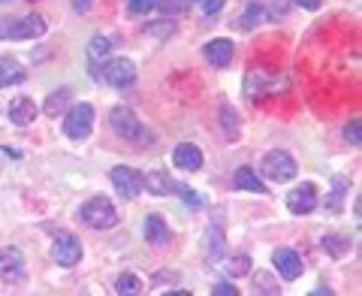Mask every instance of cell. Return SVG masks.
<instances>
[{"instance_id": "obj_12", "label": "cell", "mask_w": 362, "mask_h": 296, "mask_svg": "<svg viewBox=\"0 0 362 296\" xmlns=\"http://www.w3.org/2000/svg\"><path fill=\"white\" fill-rule=\"evenodd\" d=\"M202 55H206V61L214 67V70H223V67H230L233 61V42L230 40H211L202 45Z\"/></svg>"}, {"instance_id": "obj_26", "label": "cell", "mask_w": 362, "mask_h": 296, "mask_svg": "<svg viewBox=\"0 0 362 296\" xmlns=\"http://www.w3.org/2000/svg\"><path fill=\"white\" fill-rule=\"evenodd\" d=\"M254 284H257L259 293H278L281 290L278 284L272 281V275H266V272H254Z\"/></svg>"}, {"instance_id": "obj_10", "label": "cell", "mask_w": 362, "mask_h": 296, "mask_svg": "<svg viewBox=\"0 0 362 296\" xmlns=\"http://www.w3.org/2000/svg\"><path fill=\"white\" fill-rule=\"evenodd\" d=\"M287 209L293 215H308V212L317 209V188L311 185V181H305V185H299L296 190H290Z\"/></svg>"}, {"instance_id": "obj_24", "label": "cell", "mask_w": 362, "mask_h": 296, "mask_svg": "<svg viewBox=\"0 0 362 296\" xmlns=\"http://www.w3.org/2000/svg\"><path fill=\"white\" fill-rule=\"evenodd\" d=\"M347 248H350L347 236H323V251H329L332 257H341Z\"/></svg>"}, {"instance_id": "obj_32", "label": "cell", "mask_w": 362, "mask_h": 296, "mask_svg": "<svg viewBox=\"0 0 362 296\" xmlns=\"http://www.w3.org/2000/svg\"><path fill=\"white\" fill-rule=\"evenodd\" d=\"M151 6H154V0H130V13H136V16L148 13Z\"/></svg>"}, {"instance_id": "obj_29", "label": "cell", "mask_w": 362, "mask_h": 296, "mask_svg": "<svg viewBox=\"0 0 362 296\" xmlns=\"http://www.w3.org/2000/svg\"><path fill=\"white\" fill-rule=\"evenodd\" d=\"M173 193H178V197H185L187 203H190V206H199V197H197V193H194V188H187V185H175V190Z\"/></svg>"}, {"instance_id": "obj_17", "label": "cell", "mask_w": 362, "mask_h": 296, "mask_svg": "<svg viewBox=\"0 0 362 296\" xmlns=\"http://www.w3.org/2000/svg\"><path fill=\"white\" fill-rule=\"evenodd\" d=\"M18 82H25V70L13 58H0V88L18 85Z\"/></svg>"}, {"instance_id": "obj_28", "label": "cell", "mask_w": 362, "mask_h": 296, "mask_svg": "<svg viewBox=\"0 0 362 296\" xmlns=\"http://www.w3.org/2000/svg\"><path fill=\"white\" fill-rule=\"evenodd\" d=\"M344 136H347L350 145H359V142H362V124L354 118V121H350L347 127H344Z\"/></svg>"}, {"instance_id": "obj_23", "label": "cell", "mask_w": 362, "mask_h": 296, "mask_svg": "<svg viewBox=\"0 0 362 296\" xmlns=\"http://www.w3.org/2000/svg\"><path fill=\"white\" fill-rule=\"evenodd\" d=\"M142 290V281L133 275V272H124V275H118V281H115V293H121V296H130V293H139Z\"/></svg>"}, {"instance_id": "obj_11", "label": "cell", "mask_w": 362, "mask_h": 296, "mask_svg": "<svg viewBox=\"0 0 362 296\" xmlns=\"http://www.w3.org/2000/svg\"><path fill=\"white\" fill-rule=\"evenodd\" d=\"M272 263H275V269L281 272V278H287V281H296L305 269L299 254L293 251V248H278V251L272 254Z\"/></svg>"}, {"instance_id": "obj_16", "label": "cell", "mask_w": 362, "mask_h": 296, "mask_svg": "<svg viewBox=\"0 0 362 296\" xmlns=\"http://www.w3.org/2000/svg\"><path fill=\"white\" fill-rule=\"evenodd\" d=\"M233 181H235V188H239V190H251V193H266V185H263V181H259V176L254 173L251 166H239V169H235Z\"/></svg>"}, {"instance_id": "obj_9", "label": "cell", "mask_w": 362, "mask_h": 296, "mask_svg": "<svg viewBox=\"0 0 362 296\" xmlns=\"http://www.w3.org/2000/svg\"><path fill=\"white\" fill-rule=\"evenodd\" d=\"M25 278V257L18 248H0V281L16 284Z\"/></svg>"}, {"instance_id": "obj_5", "label": "cell", "mask_w": 362, "mask_h": 296, "mask_svg": "<svg viewBox=\"0 0 362 296\" xmlns=\"http://www.w3.org/2000/svg\"><path fill=\"white\" fill-rule=\"evenodd\" d=\"M90 130H94V106L90 103H76L64 115V133L70 136V140H88Z\"/></svg>"}, {"instance_id": "obj_14", "label": "cell", "mask_w": 362, "mask_h": 296, "mask_svg": "<svg viewBox=\"0 0 362 296\" xmlns=\"http://www.w3.org/2000/svg\"><path fill=\"white\" fill-rule=\"evenodd\" d=\"M37 103H33L30 97H16L13 103H9V118H13V124H18V127H28V124L37 118Z\"/></svg>"}, {"instance_id": "obj_1", "label": "cell", "mask_w": 362, "mask_h": 296, "mask_svg": "<svg viewBox=\"0 0 362 296\" xmlns=\"http://www.w3.org/2000/svg\"><path fill=\"white\" fill-rule=\"evenodd\" d=\"M78 218H82V224L90 227V230H109V227L118 224V209H115V203H109L106 197H94L78 209Z\"/></svg>"}, {"instance_id": "obj_20", "label": "cell", "mask_w": 362, "mask_h": 296, "mask_svg": "<svg viewBox=\"0 0 362 296\" xmlns=\"http://www.w3.org/2000/svg\"><path fill=\"white\" fill-rule=\"evenodd\" d=\"M206 251L211 260H221L223 257V230L218 224L209 227V233H206Z\"/></svg>"}, {"instance_id": "obj_13", "label": "cell", "mask_w": 362, "mask_h": 296, "mask_svg": "<svg viewBox=\"0 0 362 296\" xmlns=\"http://www.w3.org/2000/svg\"><path fill=\"white\" fill-rule=\"evenodd\" d=\"M173 164L181 166V169H187V173H197V169L202 166V152L197 145H190V142H181L173 152Z\"/></svg>"}, {"instance_id": "obj_6", "label": "cell", "mask_w": 362, "mask_h": 296, "mask_svg": "<svg viewBox=\"0 0 362 296\" xmlns=\"http://www.w3.org/2000/svg\"><path fill=\"white\" fill-rule=\"evenodd\" d=\"M109 178L124 200H136L145 190V178H142V173H136L133 166H112Z\"/></svg>"}, {"instance_id": "obj_2", "label": "cell", "mask_w": 362, "mask_h": 296, "mask_svg": "<svg viewBox=\"0 0 362 296\" xmlns=\"http://www.w3.org/2000/svg\"><path fill=\"white\" fill-rule=\"evenodd\" d=\"M109 124H112V130H115L121 140H130V142H148L151 140V133L148 127L133 115V109L127 106H115L109 112Z\"/></svg>"}, {"instance_id": "obj_22", "label": "cell", "mask_w": 362, "mask_h": 296, "mask_svg": "<svg viewBox=\"0 0 362 296\" xmlns=\"http://www.w3.org/2000/svg\"><path fill=\"white\" fill-rule=\"evenodd\" d=\"M109 52H112V42H109L106 37H94V40H90V45H88V58H90V64H97V61L109 58Z\"/></svg>"}, {"instance_id": "obj_25", "label": "cell", "mask_w": 362, "mask_h": 296, "mask_svg": "<svg viewBox=\"0 0 362 296\" xmlns=\"http://www.w3.org/2000/svg\"><path fill=\"white\" fill-rule=\"evenodd\" d=\"M154 6L160 9L163 16H175V13H185L190 6V0H154Z\"/></svg>"}, {"instance_id": "obj_4", "label": "cell", "mask_w": 362, "mask_h": 296, "mask_svg": "<svg viewBox=\"0 0 362 296\" xmlns=\"http://www.w3.org/2000/svg\"><path fill=\"white\" fill-rule=\"evenodd\" d=\"M259 173H263L266 178H272V181H290V178H296L299 166H296V161H293L290 152H284V148H275V152H269L263 157Z\"/></svg>"}, {"instance_id": "obj_27", "label": "cell", "mask_w": 362, "mask_h": 296, "mask_svg": "<svg viewBox=\"0 0 362 296\" xmlns=\"http://www.w3.org/2000/svg\"><path fill=\"white\" fill-rule=\"evenodd\" d=\"M247 263H251L247 257H233L230 263H226V269H230V275H247V269H251Z\"/></svg>"}, {"instance_id": "obj_3", "label": "cell", "mask_w": 362, "mask_h": 296, "mask_svg": "<svg viewBox=\"0 0 362 296\" xmlns=\"http://www.w3.org/2000/svg\"><path fill=\"white\" fill-rule=\"evenodd\" d=\"M45 33L42 16H21V18H0V40H37Z\"/></svg>"}, {"instance_id": "obj_8", "label": "cell", "mask_w": 362, "mask_h": 296, "mask_svg": "<svg viewBox=\"0 0 362 296\" xmlns=\"http://www.w3.org/2000/svg\"><path fill=\"white\" fill-rule=\"evenodd\" d=\"M52 260L58 266H64V269L76 266L78 260H82V242H78L73 233H61L58 239H54V245H52Z\"/></svg>"}, {"instance_id": "obj_31", "label": "cell", "mask_w": 362, "mask_h": 296, "mask_svg": "<svg viewBox=\"0 0 362 296\" xmlns=\"http://www.w3.org/2000/svg\"><path fill=\"white\" fill-rule=\"evenodd\" d=\"M211 293H214V296H239V290H235L233 284H226V281L214 284V288H211Z\"/></svg>"}, {"instance_id": "obj_34", "label": "cell", "mask_w": 362, "mask_h": 296, "mask_svg": "<svg viewBox=\"0 0 362 296\" xmlns=\"http://www.w3.org/2000/svg\"><path fill=\"white\" fill-rule=\"evenodd\" d=\"M90 4H94V0H73V9L76 13H88Z\"/></svg>"}, {"instance_id": "obj_30", "label": "cell", "mask_w": 362, "mask_h": 296, "mask_svg": "<svg viewBox=\"0 0 362 296\" xmlns=\"http://www.w3.org/2000/svg\"><path fill=\"white\" fill-rule=\"evenodd\" d=\"M197 4H199V9H202L206 16H214V13H218V9L223 6V0H197Z\"/></svg>"}, {"instance_id": "obj_19", "label": "cell", "mask_w": 362, "mask_h": 296, "mask_svg": "<svg viewBox=\"0 0 362 296\" xmlns=\"http://www.w3.org/2000/svg\"><path fill=\"white\" fill-rule=\"evenodd\" d=\"M66 103H70V91L66 88H61V91H52L49 94V100H45V106H42V112L49 118H58L61 112L66 109Z\"/></svg>"}, {"instance_id": "obj_15", "label": "cell", "mask_w": 362, "mask_h": 296, "mask_svg": "<svg viewBox=\"0 0 362 296\" xmlns=\"http://www.w3.org/2000/svg\"><path fill=\"white\" fill-rule=\"evenodd\" d=\"M145 239H148V245H166L173 233H169L166 221L160 215H148V221H145Z\"/></svg>"}, {"instance_id": "obj_21", "label": "cell", "mask_w": 362, "mask_h": 296, "mask_svg": "<svg viewBox=\"0 0 362 296\" xmlns=\"http://www.w3.org/2000/svg\"><path fill=\"white\" fill-rule=\"evenodd\" d=\"M263 18H266V9H263V6H259V4H247L245 13L239 16V28H242V30H251V28H257Z\"/></svg>"}, {"instance_id": "obj_33", "label": "cell", "mask_w": 362, "mask_h": 296, "mask_svg": "<svg viewBox=\"0 0 362 296\" xmlns=\"http://www.w3.org/2000/svg\"><path fill=\"white\" fill-rule=\"evenodd\" d=\"M293 4L302 9H320V0H293Z\"/></svg>"}, {"instance_id": "obj_18", "label": "cell", "mask_w": 362, "mask_h": 296, "mask_svg": "<svg viewBox=\"0 0 362 296\" xmlns=\"http://www.w3.org/2000/svg\"><path fill=\"white\" fill-rule=\"evenodd\" d=\"M142 178H145V188H148L151 193H157V197H166V193L175 190V181L169 178L166 173H148V176H142Z\"/></svg>"}, {"instance_id": "obj_7", "label": "cell", "mask_w": 362, "mask_h": 296, "mask_svg": "<svg viewBox=\"0 0 362 296\" xmlns=\"http://www.w3.org/2000/svg\"><path fill=\"white\" fill-rule=\"evenodd\" d=\"M100 76H103V82H109L112 88H130L136 82V67L130 58H106Z\"/></svg>"}, {"instance_id": "obj_35", "label": "cell", "mask_w": 362, "mask_h": 296, "mask_svg": "<svg viewBox=\"0 0 362 296\" xmlns=\"http://www.w3.org/2000/svg\"><path fill=\"white\" fill-rule=\"evenodd\" d=\"M0 4H6V0H0Z\"/></svg>"}]
</instances>
